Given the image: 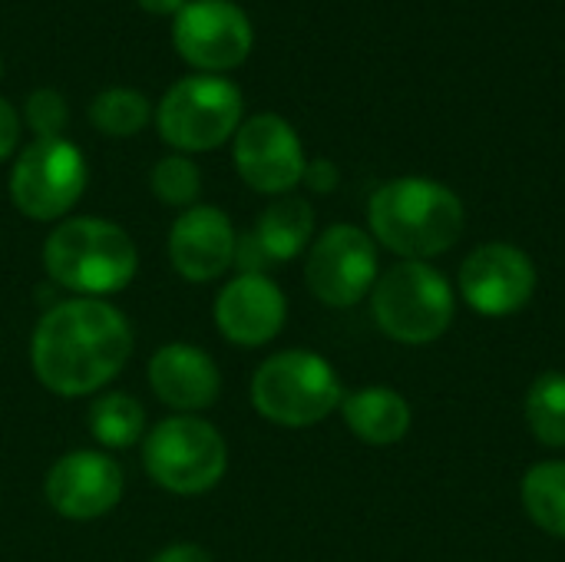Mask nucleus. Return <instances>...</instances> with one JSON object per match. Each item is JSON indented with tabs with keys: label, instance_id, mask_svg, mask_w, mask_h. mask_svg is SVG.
Here are the masks:
<instances>
[{
	"label": "nucleus",
	"instance_id": "obj_1",
	"mask_svg": "<svg viewBox=\"0 0 565 562\" xmlns=\"http://www.w3.org/2000/svg\"><path fill=\"white\" fill-rule=\"evenodd\" d=\"M132 344V325L106 298H66L36 321L30 364L46 391L86 397L129 364Z\"/></svg>",
	"mask_w": 565,
	"mask_h": 562
},
{
	"label": "nucleus",
	"instance_id": "obj_2",
	"mask_svg": "<svg viewBox=\"0 0 565 562\" xmlns=\"http://www.w3.org/2000/svg\"><path fill=\"white\" fill-rule=\"evenodd\" d=\"M367 219L374 238L407 262H427L450 252L467 225L457 192L420 176L384 182L371 195Z\"/></svg>",
	"mask_w": 565,
	"mask_h": 562
},
{
	"label": "nucleus",
	"instance_id": "obj_3",
	"mask_svg": "<svg viewBox=\"0 0 565 562\" xmlns=\"http://www.w3.org/2000/svg\"><path fill=\"white\" fill-rule=\"evenodd\" d=\"M46 275L76 298L122 291L139 272L132 235L106 219H66L43 242Z\"/></svg>",
	"mask_w": 565,
	"mask_h": 562
},
{
	"label": "nucleus",
	"instance_id": "obj_4",
	"mask_svg": "<svg viewBox=\"0 0 565 562\" xmlns=\"http://www.w3.org/2000/svg\"><path fill=\"white\" fill-rule=\"evenodd\" d=\"M344 401L338 371L315 351H278L252 378L255 411L278 427L321 424Z\"/></svg>",
	"mask_w": 565,
	"mask_h": 562
},
{
	"label": "nucleus",
	"instance_id": "obj_5",
	"mask_svg": "<svg viewBox=\"0 0 565 562\" xmlns=\"http://www.w3.org/2000/svg\"><path fill=\"white\" fill-rule=\"evenodd\" d=\"M377 328L401 344H430L454 321V288L427 262H401L371 288Z\"/></svg>",
	"mask_w": 565,
	"mask_h": 562
},
{
	"label": "nucleus",
	"instance_id": "obj_6",
	"mask_svg": "<svg viewBox=\"0 0 565 562\" xmlns=\"http://www.w3.org/2000/svg\"><path fill=\"white\" fill-rule=\"evenodd\" d=\"M142 467L152 484L179 497H199L218 487L228 467L222 434L192 414H175L156 424L142 441Z\"/></svg>",
	"mask_w": 565,
	"mask_h": 562
},
{
	"label": "nucleus",
	"instance_id": "obj_7",
	"mask_svg": "<svg viewBox=\"0 0 565 562\" xmlns=\"http://www.w3.org/2000/svg\"><path fill=\"white\" fill-rule=\"evenodd\" d=\"M242 89L232 79L202 73L179 79L159 103V136L182 152H205L238 132Z\"/></svg>",
	"mask_w": 565,
	"mask_h": 562
},
{
	"label": "nucleus",
	"instance_id": "obj_8",
	"mask_svg": "<svg viewBox=\"0 0 565 562\" xmlns=\"http://www.w3.org/2000/svg\"><path fill=\"white\" fill-rule=\"evenodd\" d=\"M86 189V159L83 152L56 136L33 139L13 162L10 172V199L33 222L63 219Z\"/></svg>",
	"mask_w": 565,
	"mask_h": 562
},
{
	"label": "nucleus",
	"instance_id": "obj_9",
	"mask_svg": "<svg viewBox=\"0 0 565 562\" xmlns=\"http://www.w3.org/2000/svg\"><path fill=\"white\" fill-rule=\"evenodd\" d=\"M305 282L321 305L351 308L377 282V245L358 225H331L311 242Z\"/></svg>",
	"mask_w": 565,
	"mask_h": 562
},
{
	"label": "nucleus",
	"instance_id": "obj_10",
	"mask_svg": "<svg viewBox=\"0 0 565 562\" xmlns=\"http://www.w3.org/2000/svg\"><path fill=\"white\" fill-rule=\"evenodd\" d=\"M232 159L238 176L265 195H285L305 179V149L288 119L275 113H258L245 119L235 132Z\"/></svg>",
	"mask_w": 565,
	"mask_h": 562
},
{
	"label": "nucleus",
	"instance_id": "obj_11",
	"mask_svg": "<svg viewBox=\"0 0 565 562\" xmlns=\"http://www.w3.org/2000/svg\"><path fill=\"white\" fill-rule=\"evenodd\" d=\"M536 291V265L533 258L510 245L490 242L473 248L460 265V295L463 301L487 318H507L526 308Z\"/></svg>",
	"mask_w": 565,
	"mask_h": 562
},
{
	"label": "nucleus",
	"instance_id": "obj_12",
	"mask_svg": "<svg viewBox=\"0 0 565 562\" xmlns=\"http://www.w3.org/2000/svg\"><path fill=\"white\" fill-rule=\"evenodd\" d=\"M175 50L199 70H232L252 50V23L232 0H185L172 23Z\"/></svg>",
	"mask_w": 565,
	"mask_h": 562
},
{
	"label": "nucleus",
	"instance_id": "obj_13",
	"mask_svg": "<svg viewBox=\"0 0 565 562\" xmlns=\"http://www.w3.org/2000/svg\"><path fill=\"white\" fill-rule=\"evenodd\" d=\"M122 490V467L103 450H70L50 467L43 480V497L53 507V513L79 523L99 520L109 510H116Z\"/></svg>",
	"mask_w": 565,
	"mask_h": 562
},
{
	"label": "nucleus",
	"instance_id": "obj_14",
	"mask_svg": "<svg viewBox=\"0 0 565 562\" xmlns=\"http://www.w3.org/2000/svg\"><path fill=\"white\" fill-rule=\"evenodd\" d=\"M285 291L265 272H242L215 298V325L238 348H262L285 328Z\"/></svg>",
	"mask_w": 565,
	"mask_h": 562
},
{
	"label": "nucleus",
	"instance_id": "obj_15",
	"mask_svg": "<svg viewBox=\"0 0 565 562\" xmlns=\"http://www.w3.org/2000/svg\"><path fill=\"white\" fill-rule=\"evenodd\" d=\"M238 252L232 219L215 205L185 209L169 232V262L172 268L195 285L222 278Z\"/></svg>",
	"mask_w": 565,
	"mask_h": 562
},
{
	"label": "nucleus",
	"instance_id": "obj_16",
	"mask_svg": "<svg viewBox=\"0 0 565 562\" xmlns=\"http://www.w3.org/2000/svg\"><path fill=\"white\" fill-rule=\"evenodd\" d=\"M149 388L166 407L195 414L218 401L222 374L202 348L172 341L149 358Z\"/></svg>",
	"mask_w": 565,
	"mask_h": 562
},
{
	"label": "nucleus",
	"instance_id": "obj_17",
	"mask_svg": "<svg viewBox=\"0 0 565 562\" xmlns=\"http://www.w3.org/2000/svg\"><path fill=\"white\" fill-rule=\"evenodd\" d=\"M341 414L348 431L374 447H387L407 437L411 431V404L404 394H397L394 388H364L354 394H344L341 401Z\"/></svg>",
	"mask_w": 565,
	"mask_h": 562
},
{
	"label": "nucleus",
	"instance_id": "obj_18",
	"mask_svg": "<svg viewBox=\"0 0 565 562\" xmlns=\"http://www.w3.org/2000/svg\"><path fill=\"white\" fill-rule=\"evenodd\" d=\"M311 235H315L311 205L298 195H281L262 212L252 242L258 245L265 262H291L308 248Z\"/></svg>",
	"mask_w": 565,
	"mask_h": 562
},
{
	"label": "nucleus",
	"instance_id": "obj_19",
	"mask_svg": "<svg viewBox=\"0 0 565 562\" xmlns=\"http://www.w3.org/2000/svg\"><path fill=\"white\" fill-rule=\"evenodd\" d=\"M520 494L530 520L543 533L565 540V460H543L530 467Z\"/></svg>",
	"mask_w": 565,
	"mask_h": 562
},
{
	"label": "nucleus",
	"instance_id": "obj_20",
	"mask_svg": "<svg viewBox=\"0 0 565 562\" xmlns=\"http://www.w3.org/2000/svg\"><path fill=\"white\" fill-rule=\"evenodd\" d=\"M89 434L106 450H126L146 434V411L132 394L109 391L99 394L89 407Z\"/></svg>",
	"mask_w": 565,
	"mask_h": 562
},
{
	"label": "nucleus",
	"instance_id": "obj_21",
	"mask_svg": "<svg viewBox=\"0 0 565 562\" xmlns=\"http://www.w3.org/2000/svg\"><path fill=\"white\" fill-rule=\"evenodd\" d=\"M526 424L546 447H565V371H543L526 394Z\"/></svg>",
	"mask_w": 565,
	"mask_h": 562
},
{
	"label": "nucleus",
	"instance_id": "obj_22",
	"mask_svg": "<svg viewBox=\"0 0 565 562\" xmlns=\"http://www.w3.org/2000/svg\"><path fill=\"white\" fill-rule=\"evenodd\" d=\"M149 99L139 89H126V86H113L103 89L93 106H89V119L99 132L106 136H136L146 123H149Z\"/></svg>",
	"mask_w": 565,
	"mask_h": 562
},
{
	"label": "nucleus",
	"instance_id": "obj_23",
	"mask_svg": "<svg viewBox=\"0 0 565 562\" xmlns=\"http://www.w3.org/2000/svg\"><path fill=\"white\" fill-rule=\"evenodd\" d=\"M152 192L159 202L175 205V209H192V202L202 192V176L199 166L189 156H166L152 166Z\"/></svg>",
	"mask_w": 565,
	"mask_h": 562
},
{
	"label": "nucleus",
	"instance_id": "obj_24",
	"mask_svg": "<svg viewBox=\"0 0 565 562\" xmlns=\"http://www.w3.org/2000/svg\"><path fill=\"white\" fill-rule=\"evenodd\" d=\"M70 109L66 99L56 89H33L26 99V126L36 132V139H56L66 129Z\"/></svg>",
	"mask_w": 565,
	"mask_h": 562
},
{
	"label": "nucleus",
	"instance_id": "obj_25",
	"mask_svg": "<svg viewBox=\"0 0 565 562\" xmlns=\"http://www.w3.org/2000/svg\"><path fill=\"white\" fill-rule=\"evenodd\" d=\"M338 166L334 162H328V159H315V162H308L305 166V179L301 182H308V189H315V192H334L338 189Z\"/></svg>",
	"mask_w": 565,
	"mask_h": 562
},
{
	"label": "nucleus",
	"instance_id": "obj_26",
	"mask_svg": "<svg viewBox=\"0 0 565 562\" xmlns=\"http://www.w3.org/2000/svg\"><path fill=\"white\" fill-rule=\"evenodd\" d=\"M17 142H20V116L7 99H0V162L17 149Z\"/></svg>",
	"mask_w": 565,
	"mask_h": 562
},
{
	"label": "nucleus",
	"instance_id": "obj_27",
	"mask_svg": "<svg viewBox=\"0 0 565 562\" xmlns=\"http://www.w3.org/2000/svg\"><path fill=\"white\" fill-rule=\"evenodd\" d=\"M149 562H215L202 547L195 543H172L162 553H156Z\"/></svg>",
	"mask_w": 565,
	"mask_h": 562
},
{
	"label": "nucleus",
	"instance_id": "obj_28",
	"mask_svg": "<svg viewBox=\"0 0 565 562\" xmlns=\"http://www.w3.org/2000/svg\"><path fill=\"white\" fill-rule=\"evenodd\" d=\"M139 7L149 10V13L166 17V13H179V10L185 7V0H139Z\"/></svg>",
	"mask_w": 565,
	"mask_h": 562
},
{
	"label": "nucleus",
	"instance_id": "obj_29",
	"mask_svg": "<svg viewBox=\"0 0 565 562\" xmlns=\"http://www.w3.org/2000/svg\"><path fill=\"white\" fill-rule=\"evenodd\" d=\"M0 73H3V63H0Z\"/></svg>",
	"mask_w": 565,
	"mask_h": 562
}]
</instances>
